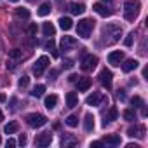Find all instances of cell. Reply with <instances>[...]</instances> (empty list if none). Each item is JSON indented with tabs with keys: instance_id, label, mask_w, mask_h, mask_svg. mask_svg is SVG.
I'll use <instances>...</instances> for the list:
<instances>
[{
	"instance_id": "cell-1",
	"label": "cell",
	"mask_w": 148,
	"mask_h": 148,
	"mask_svg": "<svg viewBox=\"0 0 148 148\" xmlns=\"http://www.w3.org/2000/svg\"><path fill=\"white\" fill-rule=\"evenodd\" d=\"M120 37H122V28H120V25L110 23V25H106V26L101 30V44L112 45V44L119 42Z\"/></svg>"
},
{
	"instance_id": "cell-2",
	"label": "cell",
	"mask_w": 148,
	"mask_h": 148,
	"mask_svg": "<svg viewBox=\"0 0 148 148\" xmlns=\"http://www.w3.org/2000/svg\"><path fill=\"white\" fill-rule=\"evenodd\" d=\"M139 9H141L139 0H127L124 4V18L127 21H134L139 14Z\"/></svg>"
},
{
	"instance_id": "cell-3",
	"label": "cell",
	"mask_w": 148,
	"mask_h": 148,
	"mask_svg": "<svg viewBox=\"0 0 148 148\" xmlns=\"http://www.w3.org/2000/svg\"><path fill=\"white\" fill-rule=\"evenodd\" d=\"M94 19H80L79 21V25H77V33H79V37L80 38H89L91 37V33H92V30H94Z\"/></svg>"
},
{
	"instance_id": "cell-4",
	"label": "cell",
	"mask_w": 148,
	"mask_h": 148,
	"mask_svg": "<svg viewBox=\"0 0 148 148\" xmlns=\"http://www.w3.org/2000/svg\"><path fill=\"white\" fill-rule=\"evenodd\" d=\"M26 124L30 127L37 129V127H42L47 124V117H44L42 113H30V115H26Z\"/></svg>"
},
{
	"instance_id": "cell-5",
	"label": "cell",
	"mask_w": 148,
	"mask_h": 148,
	"mask_svg": "<svg viewBox=\"0 0 148 148\" xmlns=\"http://www.w3.org/2000/svg\"><path fill=\"white\" fill-rule=\"evenodd\" d=\"M47 64H49V58H47V56H40V58H38V59L33 63V68H32L33 75L40 77L42 73H44V70L47 68Z\"/></svg>"
},
{
	"instance_id": "cell-6",
	"label": "cell",
	"mask_w": 148,
	"mask_h": 148,
	"mask_svg": "<svg viewBox=\"0 0 148 148\" xmlns=\"http://www.w3.org/2000/svg\"><path fill=\"white\" fill-rule=\"evenodd\" d=\"M86 103L89 106H101L103 103H108V98L105 94H101V92H92L91 96H87Z\"/></svg>"
},
{
	"instance_id": "cell-7",
	"label": "cell",
	"mask_w": 148,
	"mask_h": 148,
	"mask_svg": "<svg viewBox=\"0 0 148 148\" xmlns=\"http://www.w3.org/2000/svg\"><path fill=\"white\" fill-rule=\"evenodd\" d=\"M145 134H146V127L141 125V124H134L132 127L127 129V136H131V138H139V139H143Z\"/></svg>"
},
{
	"instance_id": "cell-8",
	"label": "cell",
	"mask_w": 148,
	"mask_h": 148,
	"mask_svg": "<svg viewBox=\"0 0 148 148\" xmlns=\"http://www.w3.org/2000/svg\"><path fill=\"white\" fill-rule=\"evenodd\" d=\"M96 64H98V58L92 56V54H89V56H86V58L82 59L80 68H82L84 71H92V70L96 68Z\"/></svg>"
},
{
	"instance_id": "cell-9",
	"label": "cell",
	"mask_w": 148,
	"mask_h": 148,
	"mask_svg": "<svg viewBox=\"0 0 148 148\" xmlns=\"http://www.w3.org/2000/svg\"><path fill=\"white\" fill-rule=\"evenodd\" d=\"M112 80H113V73L110 71V70H101V73H99V82H101V86L103 87H106V89H112Z\"/></svg>"
},
{
	"instance_id": "cell-10",
	"label": "cell",
	"mask_w": 148,
	"mask_h": 148,
	"mask_svg": "<svg viewBox=\"0 0 148 148\" xmlns=\"http://www.w3.org/2000/svg\"><path fill=\"white\" fill-rule=\"evenodd\" d=\"M51 143H52V132H42L35 138L37 146H49Z\"/></svg>"
},
{
	"instance_id": "cell-11",
	"label": "cell",
	"mask_w": 148,
	"mask_h": 148,
	"mask_svg": "<svg viewBox=\"0 0 148 148\" xmlns=\"http://www.w3.org/2000/svg\"><path fill=\"white\" fill-rule=\"evenodd\" d=\"M124 61V52L122 51H113L108 54V63L112 66H120V63Z\"/></svg>"
},
{
	"instance_id": "cell-12",
	"label": "cell",
	"mask_w": 148,
	"mask_h": 148,
	"mask_svg": "<svg viewBox=\"0 0 148 148\" xmlns=\"http://www.w3.org/2000/svg\"><path fill=\"white\" fill-rule=\"evenodd\" d=\"M59 47H61V51H70V49H73V47H77V40L73 38V37H63L61 38V42H59Z\"/></svg>"
},
{
	"instance_id": "cell-13",
	"label": "cell",
	"mask_w": 148,
	"mask_h": 148,
	"mask_svg": "<svg viewBox=\"0 0 148 148\" xmlns=\"http://www.w3.org/2000/svg\"><path fill=\"white\" fill-rule=\"evenodd\" d=\"M91 84H92V80H91L89 77H79V80H77V89H79L80 92H84V91H87V89L91 87Z\"/></svg>"
},
{
	"instance_id": "cell-14",
	"label": "cell",
	"mask_w": 148,
	"mask_h": 148,
	"mask_svg": "<svg viewBox=\"0 0 148 148\" xmlns=\"http://www.w3.org/2000/svg\"><path fill=\"white\" fill-rule=\"evenodd\" d=\"M92 11H94V12H98V14H99V16H103V18H106V16H112V14H113V11H112V9H106L103 4H94V5H92Z\"/></svg>"
},
{
	"instance_id": "cell-15",
	"label": "cell",
	"mask_w": 148,
	"mask_h": 148,
	"mask_svg": "<svg viewBox=\"0 0 148 148\" xmlns=\"http://www.w3.org/2000/svg\"><path fill=\"white\" fill-rule=\"evenodd\" d=\"M138 66H139V61H138V59H127V61H124V64H122V70H124L125 73H129V71L136 70Z\"/></svg>"
},
{
	"instance_id": "cell-16",
	"label": "cell",
	"mask_w": 148,
	"mask_h": 148,
	"mask_svg": "<svg viewBox=\"0 0 148 148\" xmlns=\"http://www.w3.org/2000/svg\"><path fill=\"white\" fill-rule=\"evenodd\" d=\"M79 105V96L75 92H68L66 94V106L68 108H75Z\"/></svg>"
},
{
	"instance_id": "cell-17",
	"label": "cell",
	"mask_w": 148,
	"mask_h": 148,
	"mask_svg": "<svg viewBox=\"0 0 148 148\" xmlns=\"http://www.w3.org/2000/svg\"><path fill=\"white\" fill-rule=\"evenodd\" d=\"M70 12H71V14H75V16L84 14V12H86V5H84V4H77V2H73V4H70Z\"/></svg>"
},
{
	"instance_id": "cell-18",
	"label": "cell",
	"mask_w": 148,
	"mask_h": 148,
	"mask_svg": "<svg viewBox=\"0 0 148 148\" xmlns=\"http://www.w3.org/2000/svg\"><path fill=\"white\" fill-rule=\"evenodd\" d=\"M84 129H86L87 132H91V131L94 129V115H92V113H87V115L84 117Z\"/></svg>"
},
{
	"instance_id": "cell-19",
	"label": "cell",
	"mask_w": 148,
	"mask_h": 148,
	"mask_svg": "<svg viewBox=\"0 0 148 148\" xmlns=\"http://www.w3.org/2000/svg\"><path fill=\"white\" fill-rule=\"evenodd\" d=\"M105 143L106 145H112V146H119L122 143V139H120L119 134H108V136H105Z\"/></svg>"
},
{
	"instance_id": "cell-20",
	"label": "cell",
	"mask_w": 148,
	"mask_h": 148,
	"mask_svg": "<svg viewBox=\"0 0 148 148\" xmlns=\"http://www.w3.org/2000/svg\"><path fill=\"white\" fill-rule=\"evenodd\" d=\"M44 105H45V108H47V110H52V108H56V105H58V96H56V94H51V96H47V98L44 99Z\"/></svg>"
},
{
	"instance_id": "cell-21",
	"label": "cell",
	"mask_w": 148,
	"mask_h": 148,
	"mask_svg": "<svg viewBox=\"0 0 148 148\" xmlns=\"http://www.w3.org/2000/svg\"><path fill=\"white\" fill-rule=\"evenodd\" d=\"M117 117H119V112H117V108H115V106H112V108H110V112H108V115H106V117H105V120H103V125H106L108 122L117 120Z\"/></svg>"
},
{
	"instance_id": "cell-22",
	"label": "cell",
	"mask_w": 148,
	"mask_h": 148,
	"mask_svg": "<svg viewBox=\"0 0 148 148\" xmlns=\"http://www.w3.org/2000/svg\"><path fill=\"white\" fill-rule=\"evenodd\" d=\"M42 32H44V35H45V37H54L56 28H54V25H52V23H44Z\"/></svg>"
},
{
	"instance_id": "cell-23",
	"label": "cell",
	"mask_w": 148,
	"mask_h": 148,
	"mask_svg": "<svg viewBox=\"0 0 148 148\" xmlns=\"http://www.w3.org/2000/svg\"><path fill=\"white\" fill-rule=\"evenodd\" d=\"M51 11H52L51 2H44V4L38 7V16H47V14H51Z\"/></svg>"
},
{
	"instance_id": "cell-24",
	"label": "cell",
	"mask_w": 148,
	"mask_h": 148,
	"mask_svg": "<svg viewBox=\"0 0 148 148\" xmlns=\"http://www.w3.org/2000/svg\"><path fill=\"white\" fill-rule=\"evenodd\" d=\"M58 23H59L61 30H64V32H68V30H70V28L73 26V21H71L70 18H61V19H59Z\"/></svg>"
},
{
	"instance_id": "cell-25",
	"label": "cell",
	"mask_w": 148,
	"mask_h": 148,
	"mask_svg": "<svg viewBox=\"0 0 148 148\" xmlns=\"http://www.w3.org/2000/svg\"><path fill=\"white\" fill-rule=\"evenodd\" d=\"M44 92H45V86L44 84H38V86H35L32 89V96L33 98H40V96H44Z\"/></svg>"
},
{
	"instance_id": "cell-26",
	"label": "cell",
	"mask_w": 148,
	"mask_h": 148,
	"mask_svg": "<svg viewBox=\"0 0 148 148\" xmlns=\"http://www.w3.org/2000/svg\"><path fill=\"white\" fill-rule=\"evenodd\" d=\"M18 129H19V124L18 122H9L5 127H4V131H5V134H14V132H18Z\"/></svg>"
},
{
	"instance_id": "cell-27",
	"label": "cell",
	"mask_w": 148,
	"mask_h": 148,
	"mask_svg": "<svg viewBox=\"0 0 148 148\" xmlns=\"http://www.w3.org/2000/svg\"><path fill=\"white\" fill-rule=\"evenodd\" d=\"M16 16H18L19 19H28V18H30V11L25 9V7H18V9H16Z\"/></svg>"
},
{
	"instance_id": "cell-28",
	"label": "cell",
	"mask_w": 148,
	"mask_h": 148,
	"mask_svg": "<svg viewBox=\"0 0 148 148\" xmlns=\"http://www.w3.org/2000/svg\"><path fill=\"white\" fill-rule=\"evenodd\" d=\"M64 122H66V125H70V127H77V125H79V117H77V115H68Z\"/></svg>"
},
{
	"instance_id": "cell-29",
	"label": "cell",
	"mask_w": 148,
	"mask_h": 148,
	"mask_svg": "<svg viewBox=\"0 0 148 148\" xmlns=\"http://www.w3.org/2000/svg\"><path fill=\"white\" fill-rule=\"evenodd\" d=\"M122 117L125 119V120H129V122H134L136 120V112L134 110H124V113H122Z\"/></svg>"
},
{
	"instance_id": "cell-30",
	"label": "cell",
	"mask_w": 148,
	"mask_h": 148,
	"mask_svg": "<svg viewBox=\"0 0 148 148\" xmlns=\"http://www.w3.org/2000/svg\"><path fill=\"white\" fill-rule=\"evenodd\" d=\"M64 146H75L77 145V139L75 138H70V136H63V141H61Z\"/></svg>"
},
{
	"instance_id": "cell-31",
	"label": "cell",
	"mask_w": 148,
	"mask_h": 148,
	"mask_svg": "<svg viewBox=\"0 0 148 148\" xmlns=\"http://www.w3.org/2000/svg\"><path fill=\"white\" fill-rule=\"evenodd\" d=\"M26 32H28V35H30V37H37V32H38V28H37V25H35V23H32V25H28Z\"/></svg>"
},
{
	"instance_id": "cell-32",
	"label": "cell",
	"mask_w": 148,
	"mask_h": 148,
	"mask_svg": "<svg viewBox=\"0 0 148 148\" xmlns=\"http://www.w3.org/2000/svg\"><path fill=\"white\" fill-rule=\"evenodd\" d=\"M131 103H132V106H134V108H141V106L145 105V101H143L139 96H134V98L131 99Z\"/></svg>"
},
{
	"instance_id": "cell-33",
	"label": "cell",
	"mask_w": 148,
	"mask_h": 148,
	"mask_svg": "<svg viewBox=\"0 0 148 148\" xmlns=\"http://www.w3.org/2000/svg\"><path fill=\"white\" fill-rule=\"evenodd\" d=\"M21 56H23V54H21L19 49H12V51H9V58H12V59H18V61H19Z\"/></svg>"
},
{
	"instance_id": "cell-34",
	"label": "cell",
	"mask_w": 148,
	"mask_h": 148,
	"mask_svg": "<svg viewBox=\"0 0 148 148\" xmlns=\"http://www.w3.org/2000/svg\"><path fill=\"white\" fill-rule=\"evenodd\" d=\"M5 66H7V70H16V66H18V59H12V58H9Z\"/></svg>"
},
{
	"instance_id": "cell-35",
	"label": "cell",
	"mask_w": 148,
	"mask_h": 148,
	"mask_svg": "<svg viewBox=\"0 0 148 148\" xmlns=\"http://www.w3.org/2000/svg\"><path fill=\"white\" fill-rule=\"evenodd\" d=\"M132 40H134V32H131V33L125 37V40H124L125 47H131V45H132Z\"/></svg>"
},
{
	"instance_id": "cell-36",
	"label": "cell",
	"mask_w": 148,
	"mask_h": 148,
	"mask_svg": "<svg viewBox=\"0 0 148 148\" xmlns=\"http://www.w3.org/2000/svg\"><path fill=\"white\" fill-rule=\"evenodd\" d=\"M28 84H30V79H28L26 75H23V77L19 79V82H18V86H19V87H26Z\"/></svg>"
},
{
	"instance_id": "cell-37",
	"label": "cell",
	"mask_w": 148,
	"mask_h": 148,
	"mask_svg": "<svg viewBox=\"0 0 148 148\" xmlns=\"http://www.w3.org/2000/svg\"><path fill=\"white\" fill-rule=\"evenodd\" d=\"M45 49H49V51H54V40H52V37H49V40L45 42Z\"/></svg>"
},
{
	"instance_id": "cell-38",
	"label": "cell",
	"mask_w": 148,
	"mask_h": 148,
	"mask_svg": "<svg viewBox=\"0 0 148 148\" xmlns=\"http://www.w3.org/2000/svg\"><path fill=\"white\" fill-rule=\"evenodd\" d=\"M117 98H119L120 101H125V99H127V98H125V91H119V92H117Z\"/></svg>"
},
{
	"instance_id": "cell-39",
	"label": "cell",
	"mask_w": 148,
	"mask_h": 148,
	"mask_svg": "<svg viewBox=\"0 0 148 148\" xmlns=\"http://www.w3.org/2000/svg\"><path fill=\"white\" fill-rule=\"evenodd\" d=\"M26 141H28V139H26V136H25V134H21V136H19V141H18V143H19L21 146H25V145H26Z\"/></svg>"
},
{
	"instance_id": "cell-40",
	"label": "cell",
	"mask_w": 148,
	"mask_h": 148,
	"mask_svg": "<svg viewBox=\"0 0 148 148\" xmlns=\"http://www.w3.org/2000/svg\"><path fill=\"white\" fill-rule=\"evenodd\" d=\"M5 145H7V148H14V146H16V141H14V139H12V138H9V139H7V143H5Z\"/></svg>"
},
{
	"instance_id": "cell-41",
	"label": "cell",
	"mask_w": 148,
	"mask_h": 148,
	"mask_svg": "<svg viewBox=\"0 0 148 148\" xmlns=\"http://www.w3.org/2000/svg\"><path fill=\"white\" fill-rule=\"evenodd\" d=\"M56 77H58V70H51L49 79H51V80H56Z\"/></svg>"
},
{
	"instance_id": "cell-42",
	"label": "cell",
	"mask_w": 148,
	"mask_h": 148,
	"mask_svg": "<svg viewBox=\"0 0 148 148\" xmlns=\"http://www.w3.org/2000/svg\"><path fill=\"white\" fill-rule=\"evenodd\" d=\"M99 146H103V141H92L91 143V148H99Z\"/></svg>"
},
{
	"instance_id": "cell-43",
	"label": "cell",
	"mask_w": 148,
	"mask_h": 148,
	"mask_svg": "<svg viewBox=\"0 0 148 148\" xmlns=\"http://www.w3.org/2000/svg\"><path fill=\"white\" fill-rule=\"evenodd\" d=\"M68 80H70V82H77V80H79V75H70Z\"/></svg>"
},
{
	"instance_id": "cell-44",
	"label": "cell",
	"mask_w": 148,
	"mask_h": 148,
	"mask_svg": "<svg viewBox=\"0 0 148 148\" xmlns=\"http://www.w3.org/2000/svg\"><path fill=\"white\" fill-rule=\"evenodd\" d=\"M127 148H141V146H139V145H134V143H129Z\"/></svg>"
},
{
	"instance_id": "cell-45",
	"label": "cell",
	"mask_w": 148,
	"mask_h": 148,
	"mask_svg": "<svg viewBox=\"0 0 148 148\" xmlns=\"http://www.w3.org/2000/svg\"><path fill=\"white\" fill-rule=\"evenodd\" d=\"M14 105H16V98L11 99V110H14Z\"/></svg>"
},
{
	"instance_id": "cell-46",
	"label": "cell",
	"mask_w": 148,
	"mask_h": 148,
	"mask_svg": "<svg viewBox=\"0 0 148 148\" xmlns=\"http://www.w3.org/2000/svg\"><path fill=\"white\" fill-rule=\"evenodd\" d=\"M56 2H58L61 7H64V5H66V2H64V0H56Z\"/></svg>"
},
{
	"instance_id": "cell-47",
	"label": "cell",
	"mask_w": 148,
	"mask_h": 148,
	"mask_svg": "<svg viewBox=\"0 0 148 148\" xmlns=\"http://www.w3.org/2000/svg\"><path fill=\"white\" fill-rule=\"evenodd\" d=\"M101 2H105V4H112L113 0H101Z\"/></svg>"
},
{
	"instance_id": "cell-48",
	"label": "cell",
	"mask_w": 148,
	"mask_h": 148,
	"mask_svg": "<svg viewBox=\"0 0 148 148\" xmlns=\"http://www.w3.org/2000/svg\"><path fill=\"white\" fill-rule=\"evenodd\" d=\"M4 120V113H2V110H0V122Z\"/></svg>"
},
{
	"instance_id": "cell-49",
	"label": "cell",
	"mask_w": 148,
	"mask_h": 148,
	"mask_svg": "<svg viewBox=\"0 0 148 148\" xmlns=\"http://www.w3.org/2000/svg\"><path fill=\"white\" fill-rule=\"evenodd\" d=\"M4 99H5V96H4V94H0V101H4Z\"/></svg>"
},
{
	"instance_id": "cell-50",
	"label": "cell",
	"mask_w": 148,
	"mask_h": 148,
	"mask_svg": "<svg viewBox=\"0 0 148 148\" xmlns=\"http://www.w3.org/2000/svg\"><path fill=\"white\" fill-rule=\"evenodd\" d=\"M9 2H18V0H9Z\"/></svg>"
},
{
	"instance_id": "cell-51",
	"label": "cell",
	"mask_w": 148,
	"mask_h": 148,
	"mask_svg": "<svg viewBox=\"0 0 148 148\" xmlns=\"http://www.w3.org/2000/svg\"><path fill=\"white\" fill-rule=\"evenodd\" d=\"M30 2H33V0H30Z\"/></svg>"
},
{
	"instance_id": "cell-52",
	"label": "cell",
	"mask_w": 148,
	"mask_h": 148,
	"mask_svg": "<svg viewBox=\"0 0 148 148\" xmlns=\"http://www.w3.org/2000/svg\"><path fill=\"white\" fill-rule=\"evenodd\" d=\"M0 143H2V139H0Z\"/></svg>"
}]
</instances>
